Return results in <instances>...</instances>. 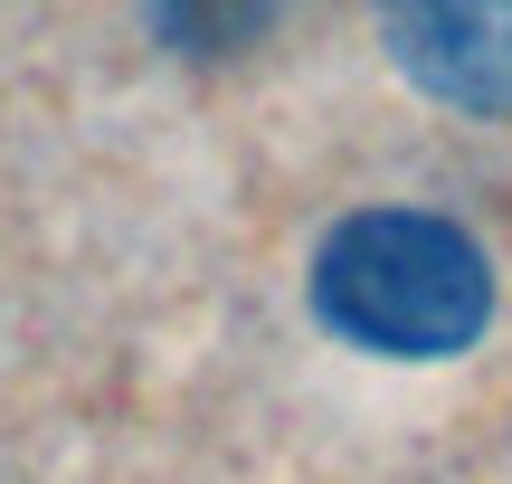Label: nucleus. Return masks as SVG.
<instances>
[{
	"label": "nucleus",
	"instance_id": "2",
	"mask_svg": "<svg viewBox=\"0 0 512 484\" xmlns=\"http://www.w3.org/2000/svg\"><path fill=\"white\" fill-rule=\"evenodd\" d=\"M380 38L437 105L512 114V0H380Z\"/></svg>",
	"mask_w": 512,
	"mask_h": 484
},
{
	"label": "nucleus",
	"instance_id": "3",
	"mask_svg": "<svg viewBox=\"0 0 512 484\" xmlns=\"http://www.w3.org/2000/svg\"><path fill=\"white\" fill-rule=\"evenodd\" d=\"M152 38L181 57H247L256 38L285 19V0H143Z\"/></svg>",
	"mask_w": 512,
	"mask_h": 484
},
{
	"label": "nucleus",
	"instance_id": "1",
	"mask_svg": "<svg viewBox=\"0 0 512 484\" xmlns=\"http://www.w3.org/2000/svg\"><path fill=\"white\" fill-rule=\"evenodd\" d=\"M313 314L380 361H446L494 323V266L437 209H351L313 247Z\"/></svg>",
	"mask_w": 512,
	"mask_h": 484
}]
</instances>
